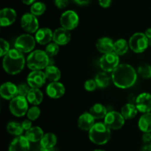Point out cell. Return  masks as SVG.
Segmentation results:
<instances>
[{
    "mask_svg": "<svg viewBox=\"0 0 151 151\" xmlns=\"http://www.w3.org/2000/svg\"><path fill=\"white\" fill-rule=\"evenodd\" d=\"M137 80V74L132 66L119 64L112 72V81L117 88L125 89L133 86Z\"/></svg>",
    "mask_w": 151,
    "mask_h": 151,
    "instance_id": "1",
    "label": "cell"
},
{
    "mask_svg": "<svg viewBox=\"0 0 151 151\" xmlns=\"http://www.w3.org/2000/svg\"><path fill=\"white\" fill-rule=\"evenodd\" d=\"M25 59L22 52L12 49L4 57L2 61L3 69L10 75H17L24 68Z\"/></svg>",
    "mask_w": 151,
    "mask_h": 151,
    "instance_id": "2",
    "label": "cell"
},
{
    "mask_svg": "<svg viewBox=\"0 0 151 151\" xmlns=\"http://www.w3.org/2000/svg\"><path fill=\"white\" fill-rule=\"evenodd\" d=\"M88 137L94 144L103 145L110 139L111 129L104 122H97L88 131Z\"/></svg>",
    "mask_w": 151,
    "mask_h": 151,
    "instance_id": "3",
    "label": "cell"
},
{
    "mask_svg": "<svg viewBox=\"0 0 151 151\" xmlns=\"http://www.w3.org/2000/svg\"><path fill=\"white\" fill-rule=\"evenodd\" d=\"M50 58L45 51L40 50L32 51L27 58V65L32 71L45 69L50 65Z\"/></svg>",
    "mask_w": 151,
    "mask_h": 151,
    "instance_id": "4",
    "label": "cell"
},
{
    "mask_svg": "<svg viewBox=\"0 0 151 151\" xmlns=\"http://www.w3.org/2000/svg\"><path fill=\"white\" fill-rule=\"evenodd\" d=\"M9 109L12 114L17 117L24 116L29 110L27 97L19 95L16 96V97L10 100Z\"/></svg>",
    "mask_w": 151,
    "mask_h": 151,
    "instance_id": "5",
    "label": "cell"
},
{
    "mask_svg": "<svg viewBox=\"0 0 151 151\" xmlns=\"http://www.w3.org/2000/svg\"><path fill=\"white\" fill-rule=\"evenodd\" d=\"M129 47L136 53H142L145 51L149 44L145 34L142 32H136L130 38L128 41Z\"/></svg>",
    "mask_w": 151,
    "mask_h": 151,
    "instance_id": "6",
    "label": "cell"
},
{
    "mask_svg": "<svg viewBox=\"0 0 151 151\" xmlns=\"http://www.w3.org/2000/svg\"><path fill=\"white\" fill-rule=\"evenodd\" d=\"M35 38L29 34H22L16 38L15 41V49L19 50L22 53L32 52L35 47Z\"/></svg>",
    "mask_w": 151,
    "mask_h": 151,
    "instance_id": "7",
    "label": "cell"
},
{
    "mask_svg": "<svg viewBox=\"0 0 151 151\" xmlns=\"http://www.w3.org/2000/svg\"><path fill=\"white\" fill-rule=\"evenodd\" d=\"M119 65V55L114 52L103 55L100 60V68L106 72H113Z\"/></svg>",
    "mask_w": 151,
    "mask_h": 151,
    "instance_id": "8",
    "label": "cell"
},
{
    "mask_svg": "<svg viewBox=\"0 0 151 151\" xmlns=\"http://www.w3.org/2000/svg\"><path fill=\"white\" fill-rule=\"evenodd\" d=\"M60 22L62 27L69 31L72 30L78 27L79 17L73 10H66L60 16Z\"/></svg>",
    "mask_w": 151,
    "mask_h": 151,
    "instance_id": "9",
    "label": "cell"
},
{
    "mask_svg": "<svg viewBox=\"0 0 151 151\" xmlns=\"http://www.w3.org/2000/svg\"><path fill=\"white\" fill-rule=\"evenodd\" d=\"M124 117L121 113H118L116 111L108 112L107 115L104 118V123L110 128L111 130H119L122 128L125 125Z\"/></svg>",
    "mask_w": 151,
    "mask_h": 151,
    "instance_id": "10",
    "label": "cell"
},
{
    "mask_svg": "<svg viewBox=\"0 0 151 151\" xmlns=\"http://www.w3.org/2000/svg\"><path fill=\"white\" fill-rule=\"evenodd\" d=\"M21 26L22 29L29 33H34L38 30V21L36 16L32 13H25L21 19Z\"/></svg>",
    "mask_w": 151,
    "mask_h": 151,
    "instance_id": "11",
    "label": "cell"
},
{
    "mask_svg": "<svg viewBox=\"0 0 151 151\" xmlns=\"http://www.w3.org/2000/svg\"><path fill=\"white\" fill-rule=\"evenodd\" d=\"M46 78L45 73L41 70L32 71L28 75L27 81V84L32 88H39L45 84Z\"/></svg>",
    "mask_w": 151,
    "mask_h": 151,
    "instance_id": "12",
    "label": "cell"
},
{
    "mask_svg": "<svg viewBox=\"0 0 151 151\" xmlns=\"http://www.w3.org/2000/svg\"><path fill=\"white\" fill-rule=\"evenodd\" d=\"M136 107L138 111L143 114L150 113L151 111V94L143 92L137 96Z\"/></svg>",
    "mask_w": 151,
    "mask_h": 151,
    "instance_id": "13",
    "label": "cell"
},
{
    "mask_svg": "<svg viewBox=\"0 0 151 151\" xmlns=\"http://www.w3.org/2000/svg\"><path fill=\"white\" fill-rule=\"evenodd\" d=\"M30 144L27 139L24 136L16 137L9 146V151H29Z\"/></svg>",
    "mask_w": 151,
    "mask_h": 151,
    "instance_id": "14",
    "label": "cell"
},
{
    "mask_svg": "<svg viewBox=\"0 0 151 151\" xmlns=\"http://www.w3.org/2000/svg\"><path fill=\"white\" fill-rule=\"evenodd\" d=\"M16 12L13 9L6 7L0 11V25L7 27L13 24L16 19Z\"/></svg>",
    "mask_w": 151,
    "mask_h": 151,
    "instance_id": "15",
    "label": "cell"
},
{
    "mask_svg": "<svg viewBox=\"0 0 151 151\" xmlns=\"http://www.w3.org/2000/svg\"><path fill=\"white\" fill-rule=\"evenodd\" d=\"M65 86L59 82H52L48 84L46 88L47 94L53 99H58L61 97L65 94Z\"/></svg>",
    "mask_w": 151,
    "mask_h": 151,
    "instance_id": "16",
    "label": "cell"
},
{
    "mask_svg": "<svg viewBox=\"0 0 151 151\" xmlns=\"http://www.w3.org/2000/svg\"><path fill=\"white\" fill-rule=\"evenodd\" d=\"M71 33L69 30L63 27L56 29L53 32L52 41L58 45H66L70 41Z\"/></svg>",
    "mask_w": 151,
    "mask_h": 151,
    "instance_id": "17",
    "label": "cell"
},
{
    "mask_svg": "<svg viewBox=\"0 0 151 151\" xmlns=\"http://www.w3.org/2000/svg\"><path fill=\"white\" fill-rule=\"evenodd\" d=\"M0 94L5 100H12L18 96V86L10 82H6L0 88Z\"/></svg>",
    "mask_w": 151,
    "mask_h": 151,
    "instance_id": "18",
    "label": "cell"
},
{
    "mask_svg": "<svg viewBox=\"0 0 151 151\" xmlns=\"http://www.w3.org/2000/svg\"><path fill=\"white\" fill-rule=\"evenodd\" d=\"M95 125V119L89 112H85L79 116L78 119V125L81 130L89 131Z\"/></svg>",
    "mask_w": 151,
    "mask_h": 151,
    "instance_id": "19",
    "label": "cell"
},
{
    "mask_svg": "<svg viewBox=\"0 0 151 151\" xmlns=\"http://www.w3.org/2000/svg\"><path fill=\"white\" fill-rule=\"evenodd\" d=\"M53 32L50 28L43 27L35 32V40L41 45L49 44L52 41Z\"/></svg>",
    "mask_w": 151,
    "mask_h": 151,
    "instance_id": "20",
    "label": "cell"
},
{
    "mask_svg": "<svg viewBox=\"0 0 151 151\" xmlns=\"http://www.w3.org/2000/svg\"><path fill=\"white\" fill-rule=\"evenodd\" d=\"M114 42L111 38L103 37L98 39L96 44V47L100 53L105 55L114 52Z\"/></svg>",
    "mask_w": 151,
    "mask_h": 151,
    "instance_id": "21",
    "label": "cell"
},
{
    "mask_svg": "<svg viewBox=\"0 0 151 151\" xmlns=\"http://www.w3.org/2000/svg\"><path fill=\"white\" fill-rule=\"evenodd\" d=\"M44 136V131L41 128L38 126L32 127L29 130L26 131L24 137L29 140V142H37L42 139Z\"/></svg>",
    "mask_w": 151,
    "mask_h": 151,
    "instance_id": "22",
    "label": "cell"
},
{
    "mask_svg": "<svg viewBox=\"0 0 151 151\" xmlns=\"http://www.w3.org/2000/svg\"><path fill=\"white\" fill-rule=\"evenodd\" d=\"M44 95L43 93L39 88H30L27 96V100L28 103L33 106H38L42 102Z\"/></svg>",
    "mask_w": 151,
    "mask_h": 151,
    "instance_id": "23",
    "label": "cell"
},
{
    "mask_svg": "<svg viewBox=\"0 0 151 151\" xmlns=\"http://www.w3.org/2000/svg\"><path fill=\"white\" fill-rule=\"evenodd\" d=\"M44 73H45L47 79L51 83L58 82L61 77V72L60 69L54 65H50L47 66L45 69Z\"/></svg>",
    "mask_w": 151,
    "mask_h": 151,
    "instance_id": "24",
    "label": "cell"
},
{
    "mask_svg": "<svg viewBox=\"0 0 151 151\" xmlns=\"http://www.w3.org/2000/svg\"><path fill=\"white\" fill-rule=\"evenodd\" d=\"M56 144H57V137L52 133L45 134L42 139L40 141V145L46 149L54 148Z\"/></svg>",
    "mask_w": 151,
    "mask_h": 151,
    "instance_id": "25",
    "label": "cell"
},
{
    "mask_svg": "<svg viewBox=\"0 0 151 151\" xmlns=\"http://www.w3.org/2000/svg\"><path fill=\"white\" fill-rule=\"evenodd\" d=\"M89 113L93 116L94 119H104L107 115L108 111L106 108L100 103H96L90 109Z\"/></svg>",
    "mask_w": 151,
    "mask_h": 151,
    "instance_id": "26",
    "label": "cell"
},
{
    "mask_svg": "<svg viewBox=\"0 0 151 151\" xmlns=\"http://www.w3.org/2000/svg\"><path fill=\"white\" fill-rule=\"evenodd\" d=\"M138 126L143 133H151V113L144 114L139 118Z\"/></svg>",
    "mask_w": 151,
    "mask_h": 151,
    "instance_id": "27",
    "label": "cell"
},
{
    "mask_svg": "<svg viewBox=\"0 0 151 151\" xmlns=\"http://www.w3.org/2000/svg\"><path fill=\"white\" fill-rule=\"evenodd\" d=\"M137 112L138 110L135 105L131 103H127L121 109V114L125 119H134L137 115Z\"/></svg>",
    "mask_w": 151,
    "mask_h": 151,
    "instance_id": "28",
    "label": "cell"
},
{
    "mask_svg": "<svg viewBox=\"0 0 151 151\" xmlns=\"http://www.w3.org/2000/svg\"><path fill=\"white\" fill-rule=\"evenodd\" d=\"M129 48V44L123 38L118 39L114 42V52L116 53L117 55H123L128 52Z\"/></svg>",
    "mask_w": 151,
    "mask_h": 151,
    "instance_id": "29",
    "label": "cell"
},
{
    "mask_svg": "<svg viewBox=\"0 0 151 151\" xmlns=\"http://www.w3.org/2000/svg\"><path fill=\"white\" fill-rule=\"evenodd\" d=\"M7 131L11 135L19 137L22 136L24 129L22 126V124H19L16 122H10L7 124Z\"/></svg>",
    "mask_w": 151,
    "mask_h": 151,
    "instance_id": "30",
    "label": "cell"
},
{
    "mask_svg": "<svg viewBox=\"0 0 151 151\" xmlns=\"http://www.w3.org/2000/svg\"><path fill=\"white\" fill-rule=\"evenodd\" d=\"M94 81H95L97 86L100 88H106V87L109 86V83H110V78L106 72H100L97 74Z\"/></svg>",
    "mask_w": 151,
    "mask_h": 151,
    "instance_id": "31",
    "label": "cell"
},
{
    "mask_svg": "<svg viewBox=\"0 0 151 151\" xmlns=\"http://www.w3.org/2000/svg\"><path fill=\"white\" fill-rule=\"evenodd\" d=\"M46 5L43 2L37 1L32 4L30 7V12L34 16H41L45 12Z\"/></svg>",
    "mask_w": 151,
    "mask_h": 151,
    "instance_id": "32",
    "label": "cell"
},
{
    "mask_svg": "<svg viewBox=\"0 0 151 151\" xmlns=\"http://www.w3.org/2000/svg\"><path fill=\"white\" fill-rule=\"evenodd\" d=\"M59 52V45H58L57 44H55V42L50 43L49 44H47V46L45 48V52L47 53V55L52 58L54 56L57 55V54Z\"/></svg>",
    "mask_w": 151,
    "mask_h": 151,
    "instance_id": "33",
    "label": "cell"
},
{
    "mask_svg": "<svg viewBox=\"0 0 151 151\" xmlns=\"http://www.w3.org/2000/svg\"><path fill=\"white\" fill-rule=\"evenodd\" d=\"M138 73L143 78H151V66L148 64L142 65L138 68Z\"/></svg>",
    "mask_w": 151,
    "mask_h": 151,
    "instance_id": "34",
    "label": "cell"
},
{
    "mask_svg": "<svg viewBox=\"0 0 151 151\" xmlns=\"http://www.w3.org/2000/svg\"><path fill=\"white\" fill-rule=\"evenodd\" d=\"M40 114H41V110L39 108L36 106H34L31 107L30 109L28 110L27 113V118L31 121H35L39 117Z\"/></svg>",
    "mask_w": 151,
    "mask_h": 151,
    "instance_id": "35",
    "label": "cell"
},
{
    "mask_svg": "<svg viewBox=\"0 0 151 151\" xmlns=\"http://www.w3.org/2000/svg\"><path fill=\"white\" fill-rule=\"evenodd\" d=\"M10 44L6 40L1 38L0 39V56L4 57L10 51Z\"/></svg>",
    "mask_w": 151,
    "mask_h": 151,
    "instance_id": "36",
    "label": "cell"
},
{
    "mask_svg": "<svg viewBox=\"0 0 151 151\" xmlns=\"http://www.w3.org/2000/svg\"><path fill=\"white\" fill-rule=\"evenodd\" d=\"M29 86L26 83H21L18 86V95L27 97L29 90Z\"/></svg>",
    "mask_w": 151,
    "mask_h": 151,
    "instance_id": "37",
    "label": "cell"
},
{
    "mask_svg": "<svg viewBox=\"0 0 151 151\" xmlns=\"http://www.w3.org/2000/svg\"><path fill=\"white\" fill-rule=\"evenodd\" d=\"M97 85L95 81L92 79L88 80L85 82V84H84V87H85L86 90L88 91H93L96 89Z\"/></svg>",
    "mask_w": 151,
    "mask_h": 151,
    "instance_id": "38",
    "label": "cell"
},
{
    "mask_svg": "<svg viewBox=\"0 0 151 151\" xmlns=\"http://www.w3.org/2000/svg\"><path fill=\"white\" fill-rule=\"evenodd\" d=\"M69 4V0H55V4L59 9H63Z\"/></svg>",
    "mask_w": 151,
    "mask_h": 151,
    "instance_id": "39",
    "label": "cell"
},
{
    "mask_svg": "<svg viewBox=\"0 0 151 151\" xmlns=\"http://www.w3.org/2000/svg\"><path fill=\"white\" fill-rule=\"evenodd\" d=\"M22 126L23 128L24 131H28V130L32 128V121L29 120V119L24 120L22 123Z\"/></svg>",
    "mask_w": 151,
    "mask_h": 151,
    "instance_id": "40",
    "label": "cell"
},
{
    "mask_svg": "<svg viewBox=\"0 0 151 151\" xmlns=\"http://www.w3.org/2000/svg\"><path fill=\"white\" fill-rule=\"evenodd\" d=\"M142 141L145 144H148L151 142V133H144L142 135Z\"/></svg>",
    "mask_w": 151,
    "mask_h": 151,
    "instance_id": "41",
    "label": "cell"
},
{
    "mask_svg": "<svg viewBox=\"0 0 151 151\" xmlns=\"http://www.w3.org/2000/svg\"><path fill=\"white\" fill-rule=\"evenodd\" d=\"M99 4L101 7L107 8V7H110L111 4V0H99Z\"/></svg>",
    "mask_w": 151,
    "mask_h": 151,
    "instance_id": "42",
    "label": "cell"
},
{
    "mask_svg": "<svg viewBox=\"0 0 151 151\" xmlns=\"http://www.w3.org/2000/svg\"><path fill=\"white\" fill-rule=\"evenodd\" d=\"M137 97H136L134 94H131L128 97V103H131V104H134L137 102Z\"/></svg>",
    "mask_w": 151,
    "mask_h": 151,
    "instance_id": "43",
    "label": "cell"
},
{
    "mask_svg": "<svg viewBox=\"0 0 151 151\" xmlns=\"http://www.w3.org/2000/svg\"><path fill=\"white\" fill-rule=\"evenodd\" d=\"M145 34L146 38H147V41H148L149 45L151 46V28H148L147 29H146Z\"/></svg>",
    "mask_w": 151,
    "mask_h": 151,
    "instance_id": "44",
    "label": "cell"
},
{
    "mask_svg": "<svg viewBox=\"0 0 151 151\" xmlns=\"http://www.w3.org/2000/svg\"><path fill=\"white\" fill-rule=\"evenodd\" d=\"M75 1L80 5H84V4H88L89 0H75Z\"/></svg>",
    "mask_w": 151,
    "mask_h": 151,
    "instance_id": "45",
    "label": "cell"
},
{
    "mask_svg": "<svg viewBox=\"0 0 151 151\" xmlns=\"http://www.w3.org/2000/svg\"><path fill=\"white\" fill-rule=\"evenodd\" d=\"M142 151H151V142L146 144L142 149Z\"/></svg>",
    "mask_w": 151,
    "mask_h": 151,
    "instance_id": "46",
    "label": "cell"
},
{
    "mask_svg": "<svg viewBox=\"0 0 151 151\" xmlns=\"http://www.w3.org/2000/svg\"><path fill=\"white\" fill-rule=\"evenodd\" d=\"M22 2L25 4H27V5H29V4H32L35 3V0H22Z\"/></svg>",
    "mask_w": 151,
    "mask_h": 151,
    "instance_id": "47",
    "label": "cell"
},
{
    "mask_svg": "<svg viewBox=\"0 0 151 151\" xmlns=\"http://www.w3.org/2000/svg\"><path fill=\"white\" fill-rule=\"evenodd\" d=\"M36 151H56V150H55L54 148H50V149L44 148V147H42L41 145H40L39 149H38V150H36Z\"/></svg>",
    "mask_w": 151,
    "mask_h": 151,
    "instance_id": "48",
    "label": "cell"
},
{
    "mask_svg": "<svg viewBox=\"0 0 151 151\" xmlns=\"http://www.w3.org/2000/svg\"><path fill=\"white\" fill-rule=\"evenodd\" d=\"M92 151H105V150H100V149H97V150H92Z\"/></svg>",
    "mask_w": 151,
    "mask_h": 151,
    "instance_id": "49",
    "label": "cell"
}]
</instances>
